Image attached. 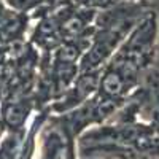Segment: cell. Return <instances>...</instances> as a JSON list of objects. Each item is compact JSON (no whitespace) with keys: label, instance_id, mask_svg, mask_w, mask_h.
Listing matches in <instances>:
<instances>
[{"label":"cell","instance_id":"6da1fadb","mask_svg":"<svg viewBox=\"0 0 159 159\" xmlns=\"http://www.w3.org/2000/svg\"><path fill=\"white\" fill-rule=\"evenodd\" d=\"M157 34L159 22L156 11L153 10L135 25L108 62L142 78V75L156 64Z\"/></svg>","mask_w":159,"mask_h":159},{"label":"cell","instance_id":"9c48e42d","mask_svg":"<svg viewBox=\"0 0 159 159\" xmlns=\"http://www.w3.org/2000/svg\"><path fill=\"white\" fill-rule=\"evenodd\" d=\"M5 134H7V129H5V124H3V121L0 119V140H2L3 137H5Z\"/></svg>","mask_w":159,"mask_h":159},{"label":"cell","instance_id":"5b68a950","mask_svg":"<svg viewBox=\"0 0 159 159\" xmlns=\"http://www.w3.org/2000/svg\"><path fill=\"white\" fill-rule=\"evenodd\" d=\"M30 16L10 8L0 0V49H7L13 42L25 38Z\"/></svg>","mask_w":159,"mask_h":159},{"label":"cell","instance_id":"8992f818","mask_svg":"<svg viewBox=\"0 0 159 159\" xmlns=\"http://www.w3.org/2000/svg\"><path fill=\"white\" fill-rule=\"evenodd\" d=\"M49 108L42 110V111H37V115L34 116L30 126L27 127V132H25V137L22 142V147H21V153L18 159H34L35 151H37V145H38V135H40V130L45 126L46 119L49 118Z\"/></svg>","mask_w":159,"mask_h":159},{"label":"cell","instance_id":"3957f363","mask_svg":"<svg viewBox=\"0 0 159 159\" xmlns=\"http://www.w3.org/2000/svg\"><path fill=\"white\" fill-rule=\"evenodd\" d=\"M38 145V159H78L76 143L67 140L61 129L51 121V118L46 119L45 126L40 130Z\"/></svg>","mask_w":159,"mask_h":159},{"label":"cell","instance_id":"277c9868","mask_svg":"<svg viewBox=\"0 0 159 159\" xmlns=\"http://www.w3.org/2000/svg\"><path fill=\"white\" fill-rule=\"evenodd\" d=\"M34 111H37L34 96L8 97L0 102V119L7 132H25V124Z\"/></svg>","mask_w":159,"mask_h":159},{"label":"cell","instance_id":"30bf717a","mask_svg":"<svg viewBox=\"0 0 159 159\" xmlns=\"http://www.w3.org/2000/svg\"><path fill=\"white\" fill-rule=\"evenodd\" d=\"M116 3H124V2H151V0H115Z\"/></svg>","mask_w":159,"mask_h":159},{"label":"cell","instance_id":"52a82bcc","mask_svg":"<svg viewBox=\"0 0 159 159\" xmlns=\"http://www.w3.org/2000/svg\"><path fill=\"white\" fill-rule=\"evenodd\" d=\"M25 132H7L5 137L0 140V159H18L19 157Z\"/></svg>","mask_w":159,"mask_h":159},{"label":"cell","instance_id":"ba28073f","mask_svg":"<svg viewBox=\"0 0 159 159\" xmlns=\"http://www.w3.org/2000/svg\"><path fill=\"white\" fill-rule=\"evenodd\" d=\"M139 159H159V135L151 137L142 148Z\"/></svg>","mask_w":159,"mask_h":159},{"label":"cell","instance_id":"7a4b0ae2","mask_svg":"<svg viewBox=\"0 0 159 159\" xmlns=\"http://www.w3.org/2000/svg\"><path fill=\"white\" fill-rule=\"evenodd\" d=\"M102 70H92V72H83L76 76V80L72 83V86L64 92V94L49 105L51 115H62L67 113L81 103L89 100L97 94L99 81H100Z\"/></svg>","mask_w":159,"mask_h":159}]
</instances>
